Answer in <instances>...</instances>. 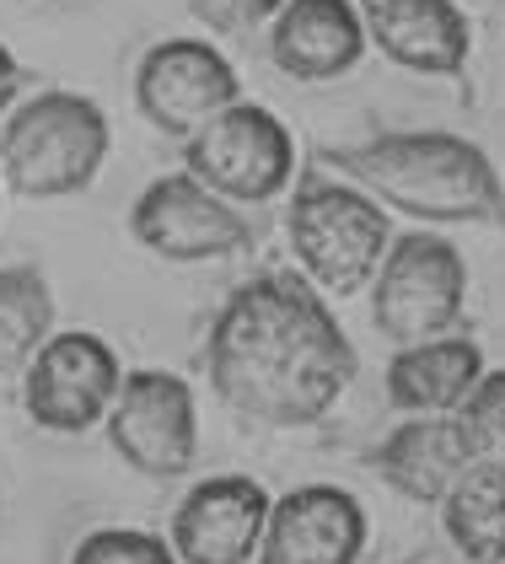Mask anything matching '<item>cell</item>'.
Returning <instances> with one entry per match:
<instances>
[{
    "label": "cell",
    "mask_w": 505,
    "mask_h": 564,
    "mask_svg": "<svg viewBox=\"0 0 505 564\" xmlns=\"http://www.w3.org/2000/svg\"><path fill=\"white\" fill-rule=\"evenodd\" d=\"M205 371L232 414L269 431H301L355 382V345L301 274L269 269L215 312Z\"/></svg>",
    "instance_id": "obj_1"
},
{
    "label": "cell",
    "mask_w": 505,
    "mask_h": 564,
    "mask_svg": "<svg viewBox=\"0 0 505 564\" xmlns=\"http://www.w3.org/2000/svg\"><path fill=\"white\" fill-rule=\"evenodd\" d=\"M355 183L420 220H490L505 226V188L490 156L447 130L377 134L334 156Z\"/></svg>",
    "instance_id": "obj_2"
},
{
    "label": "cell",
    "mask_w": 505,
    "mask_h": 564,
    "mask_svg": "<svg viewBox=\"0 0 505 564\" xmlns=\"http://www.w3.org/2000/svg\"><path fill=\"white\" fill-rule=\"evenodd\" d=\"M108 156V119L82 91H43L0 130V177L22 199H65L97 183Z\"/></svg>",
    "instance_id": "obj_3"
},
{
    "label": "cell",
    "mask_w": 505,
    "mask_h": 564,
    "mask_svg": "<svg viewBox=\"0 0 505 564\" xmlns=\"http://www.w3.org/2000/svg\"><path fill=\"white\" fill-rule=\"evenodd\" d=\"M286 226H291V248L301 269L339 296L372 285L382 253L393 242L387 210L377 199H366L350 183H329V177H307L296 188Z\"/></svg>",
    "instance_id": "obj_4"
},
{
    "label": "cell",
    "mask_w": 505,
    "mask_h": 564,
    "mask_svg": "<svg viewBox=\"0 0 505 564\" xmlns=\"http://www.w3.org/2000/svg\"><path fill=\"white\" fill-rule=\"evenodd\" d=\"M468 306V263L447 237H393L372 274V317L393 345H425L458 328Z\"/></svg>",
    "instance_id": "obj_5"
},
{
    "label": "cell",
    "mask_w": 505,
    "mask_h": 564,
    "mask_svg": "<svg viewBox=\"0 0 505 564\" xmlns=\"http://www.w3.org/2000/svg\"><path fill=\"white\" fill-rule=\"evenodd\" d=\"M183 162V173L200 177L226 205H264L296 177V140L269 108L232 102L205 130L189 134Z\"/></svg>",
    "instance_id": "obj_6"
},
{
    "label": "cell",
    "mask_w": 505,
    "mask_h": 564,
    "mask_svg": "<svg viewBox=\"0 0 505 564\" xmlns=\"http://www.w3.org/2000/svg\"><path fill=\"white\" fill-rule=\"evenodd\" d=\"M119 382H125V366L108 349V339L86 328H65V334H49L43 349L28 360L22 398H28L33 425L54 435H82L97 420H108Z\"/></svg>",
    "instance_id": "obj_7"
},
{
    "label": "cell",
    "mask_w": 505,
    "mask_h": 564,
    "mask_svg": "<svg viewBox=\"0 0 505 564\" xmlns=\"http://www.w3.org/2000/svg\"><path fill=\"white\" fill-rule=\"evenodd\" d=\"M108 441L135 474L178 478L194 463L200 420H194V392L172 371H125L119 398L108 409Z\"/></svg>",
    "instance_id": "obj_8"
},
{
    "label": "cell",
    "mask_w": 505,
    "mask_h": 564,
    "mask_svg": "<svg viewBox=\"0 0 505 564\" xmlns=\"http://www.w3.org/2000/svg\"><path fill=\"white\" fill-rule=\"evenodd\" d=\"M129 231H135V242H140L146 253L172 259V263L226 259V253H237V248L253 242L248 220L189 173L157 177V183L135 199Z\"/></svg>",
    "instance_id": "obj_9"
},
{
    "label": "cell",
    "mask_w": 505,
    "mask_h": 564,
    "mask_svg": "<svg viewBox=\"0 0 505 564\" xmlns=\"http://www.w3.org/2000/svg\"><path fill=\"white\" fill-rule=\"evenodd\" d=\"M232 102H243V82H237L232 59L215 54V44L205 39H168L135 70V108L178 140L205 130Z\"/></svg>",
    "instance_id": "obj_10"
},
{
    "label": "cell",
    "mask_w": 505,
    "mask_h": 564,
    "mask_svg": "<svg viewBox=\"0 0 505 564\" xmlns=\"http://www.w3.org/2000/svg\"><path fill=\"white\" fill-rule=\"evenodd\" d=\"M269 489L258 478L221 474L183 495L172 517V554L178 564H248L264 543Z\"/></svg>",
    "instance_id": "obj_11"
},
{
    "label": "cell",
    "mask_w": 505,
    "mask_h": 564,
    "mask_svg": "<svg viewBox=\"0 0 505 564\" xmlns=\"http://www.w3.org/2000/svg\"><path fill=\"white\" fill-rule=\"evenodd\" d=\"M366 549V511L334 484H301L269 500L258 564H355Z\"/></svg>",
    "instance_id": "obj_12"
},
{
    "label": "cell",
    "mask_w": 505,
    "mask_h": 564,
    "mask_svg": "<svg viewBox=\"0 0 505 564\" xmlns=\"http://www.w3.org/2000/svg\"><path fill=\"white\" fill-rule=\"evenodd\" d=\"M366 39L415 76H458L468 65V17L452 0H355Z\"/></svg>",
    "instance_id": "obj_13"
},
{
    "label": "cell",
    "mask_w": 505,
    "mask_h": 564,
    "mask_svg": "<svg viewBox=\"0 0 505 564\" xmlns=\"http://www.w3.org/2000/svg\"><path fill=\"white\" fill-rule=\"evenodd\" d=\"M366 54L355 0H286L269 28V59L296 82H339Z\"/></svg>",
    "instance_id": "obj_14"
},
{
    "label": "cell",
    "mask_w": 505,
    "mask_h": 564,
    "mask_svg": "<svg viewBox=\"0 0 505 564\" xmlns=\"http://www.w3.org/2000/svg\"><path fill=\"white\" fill-rule=\"evenodd\" d=\"M468 468L463 435H458V420L452 414H415L409 425L387 435L377 446V474L387 489H398L404 500L415 506H430L441 500L458 474Z\"/></svg>",
    "instance_id": "obj_15"
},
{
    "label": "cell",
    "mask_w": 505,
    "mask_h": 564,
    "mask_svg": "<svg viewBox=\"0 0 505 564\" xmlns=\"http://www.w3.org/2000/svg\"><path fill=\"white\" fill-rule=\"evenodd\" d=\"M479 377H484V349L473 339L441 334L398 349V360L387 366V398L409 414H458V403Z\"/></svg>",
    "instance_id": "obj_16"
},
{
    "label": "cell",
    "mask_w": 505,
    "mask_h": 564,
    "mask_svg": "<svg viewBox=\"0 0 505 564\" xmlns=\"http://www.w3.org/2000/svg\"><path fill=\"white\" fill-rule=\"evenodd\" d=\"M447 538L468 564H505V474L501 468H463L441 495Z\"/></svg>",
    "instance_id": "obj_17"
},
{
    "label": "cell",
    "mask_w": 505,
    "mask_h": 564,
    "mask_svg": "<svg viewBox=\"0 0 505 564\" xmlns=\"http://www.w3.org/2000/svg\"><path fill=\"white\" fill-rule=\"evenodd\" d=\"M54 328V291L39 269L11 263L0 269V377L22 371Z\"/></svg>",
    "instance_id": "obj_18"
},
{
    "label": "cell",
    "mask_w": 505,
    "mask_h": 564,
    "mask_svg": "<svg viewBox=\"0 0 505 564\" xmlns=\"http://www.w3.org/2000/svg\"><path fill=\"white\" fill-rule=\"evenodd\" d=\"M452 420L463 435L468 468H501L505 474V371H484Z\"/></svg>",
    "instance_id": "obj_19"
},
{
    "label": "cell",
    "mask_w": 505,
    "mask_h": 564,
    "mask_svg": "<svg viewBox=\"0 0 505 564\" xmlns=\"http://www.w3.org/2000/svg\"><path fill=\"white\" fill-rule=\"evenodd\" d=\"M71 564H178L172 543H162L157 532H135V527H103L86 532L76 543Z\"/></svg>",
    "instance_id": "obj_20"
},
{
    "label": "cell",
    "mask_w": 505,
    "mask_h": 564,
    "mask_svg": "<svg viewBox=\"0 0 505 564\" xmlns=\"http://www.w3.org/2000/svg\"><path fill=\"white\" fill-rule=\"evenodd\" d=\"M286 0H189V11L215 33H248L258 22H275Z\"/></svg>",
    "instance_id": "obj_21"
},
{
    "label": "cell",
    "mask_w": 505,
    "mask_h": 564,
    "mask_svg": "<svg viewBox=\"0 0 505 564\" xmlns=\"http://www.w3.org/2000/svg\"><path fill=\"white\" fill-rule=\"evenodd\" d=\"M17 76H22V70H17V54L0 44V113H6V108H11V97H17Z\"/></svg>",
    "instance_id": "obj_22"
}]
</instances>
